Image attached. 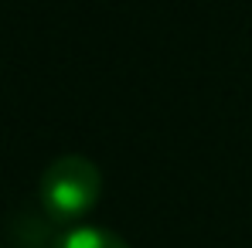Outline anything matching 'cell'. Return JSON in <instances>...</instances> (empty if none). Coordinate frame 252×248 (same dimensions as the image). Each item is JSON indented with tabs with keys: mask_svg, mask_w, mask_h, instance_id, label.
Segmentation results:
<instances>
[{
	"mask_svg": "<svg viewBox=\"0 0 252 248\" xmlns=\"http://www.w3.org/2000/svg\"><path fill=\"white\" fill-rule=\"evenodd\" d=\"M41 204L58 221H75L89 214L102 194V173L82 153H62L41 173Z\"/></svg>",
	"mask_w": 252,
	"mask_h": 248,
	"instance_id": "1",
	"label": "cell"
},
{
	"mask_svg": "<svg viewBox=\"0 0 252 248\" xmlns=\"http://www.w3.org/2000/svg\"><path fill=\"white\" fill-rule=\"evenodd\" d=\"M55 248H129V245L116 231H106V228H95V224H82V228L65 231Z\"/></svg>",
	"mask_w": 252,
	"mask_h": 248,
	"instance_id": "2",
	"label": "cell"
}]
</instances>
